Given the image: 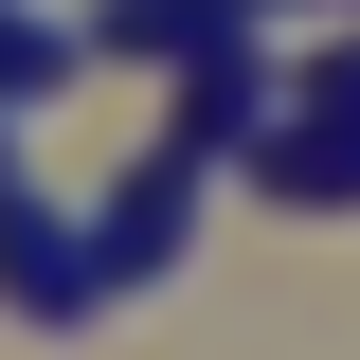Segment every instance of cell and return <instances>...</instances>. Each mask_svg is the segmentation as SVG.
<instances>
[{
  "instance_id": "obj_1",
  "label": "cell",
  "mask_w": 360,
  "mask_h": 360,
  "mask_svg": "<svg viewBox=\"0 0 360 360\" xmlns=\"http://www.w3.org/2000/svg\"><path fill=\"white\" fill-rule=\"evenodd\" d=\"M0 307H37V324H90V307H108V252H90V217L0 198Z\"/></svg>"
},
{
  "instance_id": "obj_2",
  "label": "cell",
  "mask_w": 360,
  "mask_h": 360,
  "mask_svg": "<svg viewBox=\"0 0 360 360\" xmlns=\"http://www.w3.org/2000/svg\"><path fill=\"white\" fill-rule=\"evenodd\" d=\"M108 37H144V54H234L252 0H108Z\"/></svg>"
}]
</instances>
